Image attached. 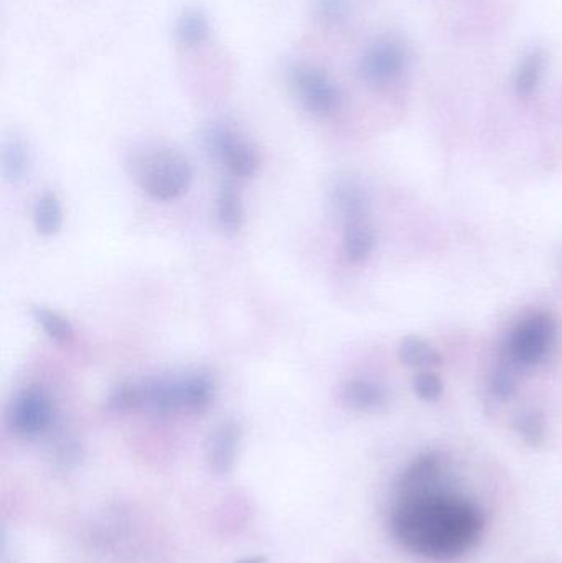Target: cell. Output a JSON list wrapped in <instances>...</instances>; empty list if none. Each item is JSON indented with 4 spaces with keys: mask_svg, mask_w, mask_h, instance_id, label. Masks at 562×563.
I'll return each instance as SVG.
<instances>
[{
    "mask_svg": "<svg viewBox=\"0 0 562 563\" xmlns=\"http://www.w3.org/2000/svg\"><path fill=\"white\" fill-rule=\"evenodd\" d=\"M241 442V427L234 420L220 423L208 437L207 456L208 466L217 475H227L233 470L236 462L238 449Z\"/></svg>",
    "mask_w": 562,
    "mask_h": 563,
    "instance_id": "obj_8",
    "label": "cell"
},
{
    "mask_svg": "<svg viewBox=\"0 0 562 563\" xmlns=\"http://www.w3.org/2000/svg\"><path fill=\"white\" fill-rule=\"evenodd\" d=\"M484 528L481 508L448 485L438 453L418 456L403 472L392 531L406 551L428 561H455L478 544Z\"/></svg>",
    "mask_w": 562,
    "mask_h": 563,
    "instance_id": "obj_1",
    "label": "cell"
},
{
    "mask_svg": "<svg viewBox=\"0 0 562 563\" xmlns=\"http://www.w3.org/2000/svg\"><path fill=\"white\" fill-rule=\"evenodd\" d=\"M412 389L422 400H438L444 393V384L439 379L438 374L422 371L412 380Z\"/></svg>",
    "mask_w": 562,
    "mask_h": 563,
    "instance_id": "obj_23",
    "label": "cell"
},
{
    "mask_svg": "<svg viewBox=\"0 0 562 563\" xmlns=\"http://www.w3.org/2000/svg\"><path fill=\"white\" fill-rule=\"evenodd\" d=\"M33 224L36 233L45 238L55 236L63 227V210L55 194H45L33 208Z\"/></svg>",
    "mask_w": 562,
    "mask_h": 563,
    "instance_id": "obj_17",
    "label": "cell"
},
{
    "mask_svg": "<svg viewBox=\"0 0 562 563\" xmlns=\"http://www.w3.org/2000/svg\"><path fill=\"white\" fill-rule=\"evenodd\" d=\"M408 52L398 40H378L360 59V76L373 88H385L405 71Z\"/></svg>",
    "mask_w": 562,
    "mask_h": 563,
    "instance_id": "obj_6",
    "label": "cell"
},
{
    "mask_svg": "<svg viewBox=\"0 0 562 563\" xmlns=\"http://www.w3.org/2000/svg\"><path fill=\"white\" fill-rule=\"evenodd\" d=\"M211 154L238 178H251L260 172L257 148L228 124H213L205 132Z\"/></svg>",
    "mask_w": 562,
    "mask_h": 563,
    "instance_id": "obj_4",
    "label": "cell"
},
{
    "mask_svg": "<svg viewBox=\"0 0 562 563\" xmlns=\"http://www.w3.org/2000/svg\"><path fill=\"white\" fill-rule=\"evenodd\" d=\"M557 336V321L551 314L537 313L518 324L507 344L508 360L515 366H533L547 356Z\"/></svg>",
    "mask_w": 562,
    "mask_h": 563,
    "instance_id": "obj_5",
    "label": "cell"
},
{
    "mask_svg": "<svg viewBox=\"0 0 562 563\" xmlns=\"http://www.w3.org/2000/svg\"><path fill=\"white\" fill-rule=\"evenodd\" d=\"M287 76L294 95L310 114L327 118L339 111L342 95L326 71L309 63H294Z\"/></svg>",
    "mask_w": 562,
    "mask_h": 563,
    "instance_id": "obj_3",
    "label": "cell"
},
{
    "mask_svg": "<svg viewBox=\"0 0 562 563\" xmlns=\"http://www.w3.org/2000/svg\"><path fill=\"white\" fill-rule=\"evenodd\" d=\"M398 357L406 366L418 367V369L441 364L438 351L419 336H406L405 340H401L398 346Z\"/></svg>",
    "mask_w": 562,
    "mask_h": 563,
    "instance_id": "obj_18",
    "label": "cell"
},
{
    "mask_svg": "<svg viewBox=\"0 0 562 563\" xmlns=\"http://www.w3.org/2000/svg\"><path fill=\"white\" fill-rule=\"evenodd\" d=\"M7 427L19 437L40 435L48 429L53 420V406L42 389L23 390L10 404L7 410Z\"/></svg>",
    "mask_w": 562,
    "mask_h": 563,
    "instance_id": "obj_7",
    "label": "cell"
},
{
    "mask_svg": "<svg viewBox=\"0 0 562 563\" xmlns=\"http://www.w3.org/2000/svg\"><path fill=\"white\" fill-rule=\"evenodd\" d=\"M375 244V230H373L368 220H356L345 223L343 251H345L346 260L352 261V263H363V261L372 256Z\"/></svg>",
    "mask_w": 562,
    "mask_h": 563,
    "instance_id": "obj_13",
    "label": "cell"
},
{
    "mask_svg": "<svg viewBox=\"0 0 562 563\" xmlns=\"http://www.w3.org/2000/svg\"><path fill=\"white\" fill-rule=\"evenodd\" d=\"M491 389L498 399H511L517 390V374H515L514 366L498 367L492 376Z\"/></svg>",
    "mask_w": 562,
    "mask_h": 563,
    "instance_id": "obj_22",
    "label": "cell"
},
{
    "mask_svg": "<svg viewBox=\"0 0 562 563\" xmlns=\"http://www.w3.org/2000/svg\"><path fill=\"white\" fill-rule=\"evenodd\" d=\"M514 427L525 442L530 445H540L547 432V420L540 410H525L518 413Z\"/></svg>",
    "mask_w": 562,
    "mask_h": 563,
    "instance_id": "obj_21",
    "label": "cell"
},
{
    "mask_svg": "<svg viewBox=\"0 0 562 563\" xmlns=\"http://www.w3.org/2000/svg\"><path fill=\"white\" fill-rule=\"evenodd\" d=\"M30 314H32L35 323L42 328L43 333L49 340L55 341V343L66 344L75 336L71 323L63 314L56 313V311L49 310V308L33 305L30 308Z\"/></svg>",
    "mask_w": 562,
    "mask_h": 563,
    "instance_id": "obj_19",
    "label": "cell"
},
{
    "mask_svg": "<svg viewBox=\"0 0 562 563\" xmlns=\"http://www.w3.org/2000/svg\"><path fill=\"white\" fill-rule=\"evenodd\" d=\"M317 12L322 22L339 23L345 19L346 3L343 0H320Z\"/></svg>",
    "mask_w": 562,
    "mask_h": 563,
    "instance_id": "obj_24",
    "label": "cell"
},
{
    "mask_svg": "<svg viewBox=\"0 0 562 563\" xmlns=\"http://www.w3.org/2000/svg\"><path fill=\"white\" fill-rule=\"evenodd\" d=\"M178 412L200 413L214 397V380L208 373H188L177 377Z\"/></svg>",
    "mask_w": 562,
    "mask_h": 563,
    "instance_id": "obj_9",
    "label": "cell"
},
{
    "mask_svg": "<svg viewBox=\"0 0 562 563\" xmlns=\"http://www.w3.org/2000/svg\"><path fill=\"white\" fill-rule=\"evenodd\" d=\"M266 558H261V555H257V558H247V559H241V561L234 562V563H266Z\"/></svg>",
    "mask_w": 562,
    "mask_h": 563,
    "instance_id": "obj_25",
    "label": "cell"
},
{
    "mask_svg": "<svg viewBox=\"0 0 562 563\" xmlns=\"http://www.w3.org/2000/svg\"><path fill=\"white\" fill-rule=\"evenodd\" d=\"M142 407L141 383H121L112 387L106 399V409L115 413L131 412Z\"/></svg>",
    "mask_w": 562,
    "mask_h": 563,
    "instance_id": "obj_20",
    "label": "cell"
},
{
    "mask_svg": "<svg viewBox=\"0 0 562 563\" xmlns=\"http://www.w3.org/2000/svg\"><path fill=\"white\" fill-rule=\"evenodd\" d=\"M332 203L345 223L368 220V198L363 188L353 180H342L333 187Z\"/></svg>",
    "mask_w": 562,
    "mask_h": 563,
    "instance_id": "obj_10",
    "label": "cell"
},
{
    "mask_svg": "<svg viewBox=\"0 0 562 563\" xmlns=\"http://www.w3.org/2000/svg\"><path fill=\"white\" fill-rule=\"evenodd\" d=\"M175 36L185 46H197L210 36V19L200 7H187L175 22Z\"/></svg>",
    "mask_w": 562,
    "mask_h": 563,
    "instance_id": "obj_14",
    "label": "cell"
},
{
    "mask_svg": "<svg viewBox=\"0 0 562 563\" xmlns=\"http://www.w3.org/2000/svg\"><path fill=\"white\" fill-rule=\"evenodd\" d=\"M544 66H547V55H544L543 49H533L521 59L517 75H515V91L518 96L528 98L537 91L541 76L544 73Z\"/></svg>",
    "mask_w": 562,
    "mask_h": 563,
    "instance_id": "obj_16",
    "label": "cell"
},
{
    "mask_svg": "<svg viewBox=\"0 0 562 563\" xmlns=\"http://www.w3.org/2000/svg\"><path fill=\"white\" fill-rule=\"evenodd\" d=\"M125 165L135 185L158 201L181 197L194 178L187 158L180 152L161 145L135 148Z\"/></svg>",
    "mask_w": 562,
    "mask_h": 563,
    "instance_id": "obj_2",
    "label": "cell"
},
{
    "mask_svg": "<svg viewBox=\"0 0 562 563\" xmlns=\"http://www.w3.org/2000/svg\"><path fill=\"white\" fill-rule=\"evenodd\" d=\"M30 157L25 142L20 137L7 139L2 145V175L9 184H19L29 174Z\"/></svg>",
    "mask_w": 562,
    "mask_h": 563,
    "instance_id": "obj_15",
    "label": "cell"
},
{
    "mask_svg": "<svg viewBox=\"0 0 562 563\" xmlns=\"http://www.w3.org/2000/svg\"><path fill=\"white\" fill-rule=\"evenodd\" d=\"M217 220L218 227L221 228L228 236H234L240 233L244 224V207L241 200L240 191L233 184H224L221 187L217 198Z\"/></svg>",
    "mask_w": 562,
    "mask_h": 563,
    "instance_id": "obj_12",
    "label": "cell"
},
{
    "mask_svg": "<svg viewBox=\"0 0 562 563\" xmlns=\"http://www.w3.org/2000/svg\"><path fill=\"white\" fill-rule=\"evenodd\" d=\"M342 402L353 410L360 412H373L382 409L388 400V393L379 384L370 383V380L355 379L350 380L343 386Z\"/></svg>",
    "mask_w": 562,
    "mask_h": 563,
    "instance_id": "obj_11",
    "label": "cell"
}]
</instances>
